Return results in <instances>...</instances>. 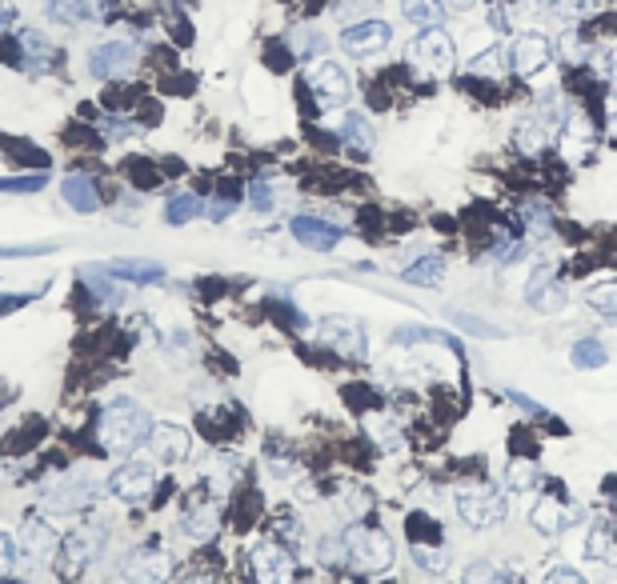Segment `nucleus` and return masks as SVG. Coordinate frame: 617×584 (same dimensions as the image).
<instances>
[{"label": "nucleus", "mask_w": 617, "mask_h": 584, "mask_svg": "<svg viewBox=\"0 0 617 584\" xmlns=\"http://www.w3.org/2000/svg\"><path fill=\"white\" fill-rule=\"evenodd\" d=\"M12 569H16V544H12V537L0 532V576H9Z\"/></svg>", "instance_id": "nucleus-43"}, {"label": "nucleus", "mask_w": 617, "mask_h": 584, "mask_svg": "<svg viewBox=\"0 0 617 584\" xmlns=\"http://www.w3.org/2000/svg\"><path fill=\"white\" fill-rule=\"evenodd\" d=\"M172 573H177V564L160 549H133L121 561V581L125 584H169Z\"/></svg>", "instance_id": "nucleus-10"}, {"label": "nucleus", "mask_w": 617, "mask_h": 584, "mask_svg": "<svg viewBox=\"0 0 617 584\" xmlns=\"http://www.w3.org/2000/svg\"><path fill=\"white\" fill-rule=\"evenodd\" d=\"M57 549H60V540L48 525H41V520L21 525V552L24 557H33V561H48V557H57Z\"/></svg>", "instance_id": "nucleus-23"}, {"label": "nucleus", "mask_w": 617, "mask_h": 584, "mask_svg": "<svg viewBox=\"0 0 617 584\" xmlns=\"http://www.w3.org/2000/svg\"><path fill=\"white\" fill-rule=\"evenodd\" d=\"M366 428H369V437L378 440L381 449H397L401 437H405L397 420H393V416H385V413H369L366 416Z\"/></svg>", "instance_id": "nucleus-30"}, {"label": "nucleus", "mask_w": 617, "mask_h": 584, "mask_svg": "<svg viewBox=\"0 0 617 584\" xmlns=\"http://www.w3.org/2000/svg\"><path fill=\"white\" fill-rule=\"evenodd\" d=\"M609 85L617 89V48H609Z\"/></svg>", "instance_id": "nucleus-49"}, {"label": "nucleus", "mask_w": 617, "mask_h": 584, "mask_svg": "<svg viewBox=\"0 0 617 584\" xmlns=\"http://www.w3.org/2000/svg\"><path fill=\"white\" fill-rule=\"evenodd\" d=\"M549 12L561 16L565 24H582V21H594L597 12H602V0H549Z\"/></svg>", "instance_id": "nucleus-28"}, {"label": "nucleus", "mask_w": 617, "mask_h": 584, "mask_svg": "<svg viewBox=\"0 0 617 584\" xmlns=\"http://www.w3.org/2000/svg\"><path fill=\"white\" fill-rule=\"evenodd\" d=\"M405 60L417 77L425 80H446L453 68H458V45H453V36L437 24V29H422V33L413 36L410 48H405Z\"/></svg>", "instance_id": "nucleus-3"}, {"label": "nucleus", "mask_w": 617, "mask_h": 584, "mask_svg": "<svg viewBox=\"0 0 617 584\" xmlns=\"http://www.w3.org/2000/svg\"><path fill=\"white\" fill-rule=\"evenodd\" d=\"M137 68V48L128 45V41H104L89 53V77L97 80H116V77H128Z\"/></svg>", "instance_id": "nucleus-11"}, {"label": "nucleus", "mask_w": 617, "mask_h": 584, "mask_svg": "<svg viewBox=\"0 0 617 584\" xmlns=\"http://www.w3.org/2000/svg\"><path fill=\"white\" fill-rule=\"evenodd\" d=\"M45 189V177H4L0 180V192H41Z\"/></svg>", "instance_id": "nucleus-40"}, {"label": "nucleus", "mask_w": 617, "mask_h": 584, "mask_svg": "<svg viewBox=\"0 0 617 584\" xmlns=\"http://www.w3.org/2000/svg\"><path fill=\"white\" fill-rule=\"evenodd\" d=\"M529 525L538 528V532H546V537H558L561 528H570V513H565V505H561L558 496H538L534 508H529Z\"/></svg>", "instance_id": "nucleus-24"}, {"label": "nucleus", "mask_w": 617, "mask_h": 584, "mask_svg": "<svg viewBox=\"0 0 617 584\" xmlns=\"http://www.w3.org/2000/svg\"><path fill=\"white\" fill-rule=\"evenodd\" d=\"M145 445H149V452L160 464H181L189 457V449H193V440H189V433L181 425H153Z\"/></svg>", "instance_id": "nucleus-15"}, {"label": "nucleus", "mask_w": 617, "mask_h": 584, "mask_svg": "<svg viewBox=\"0 0 617 584\" xmlns=\"http://www.w3.org/2000/svg\"><path fill=\"white\" fill-rule=\"evenodd\" d=\"M585 557L590 561H614V537H609L606 525H594V532H590V540H585Z\"/></svg>", "instance_id": "nucleus-34"}, {"label": "nucleus", "mask_w": 617, "mask_h": 584, "mask_svg": "<svg viewBox=\"0 0 617 584\" xmlns=\"http://www.w3.org/2000/svg\"><path fill=\"white\" fill-rule=\"evenodd\" d=\"M92 496H97V484H92L89 476L72 472V476H60V481L41 496V505H45V513H53V517H72V513H85V508L92 505Z\"/></svg>", "instance_id": "nucleus-9"}, {"label": "nucleus", "mask_w": 617, "mask_h": 584, "mask_svg": "<svg viewBox=\"0 0 617 584\" xmlns=\"http://www.w3.org/2000/svg\"><path fill=\"white\" fill-rule=\"evenodd\" d=\"M153 469L141 461H128L121 464V469L109 476V488H113V496H121V501H128V505H137V501H149L153 496Z\"/></svg>", "instance_id": "nucleus-13"}, {"label": "nucleus", "mask_w": 617, "mask_h": 584, "mask_svg": "<svg viewBox=\"0 0 617 584\" xmlns=\"http://www.w3.org/2000/svg\"><path fill=\"white\" fill-rule=\"evenodd\" d=\"M181 584H213V576H189V581H181Z\"/></svg>", "instance_id": "nucleus-50"}, {"label": "nucleus", "mask_w": 617, "mask_h": 584, "mask_svg": "<svg viewBox=\"0 0 617 584\" xmlns=\"http://www.w3.org/2000/svg\"><path fill=\"white\" fill-rule=\"evenodd\" d=\"M606 128H609V136L617 141V97L606 104Z\"/></svg>", "instance_id": "nucleus-47"}, {"label": "nucleus", "mask_w": 617, "mask_h": 584, "mask_svg": "<svg viewBox=\"0 0 617 584\" xmlns=\"http://www.w3.org/2000/svg\"><path fill=\"white\" fill-rule=\"evenodd\" d=\"M48 21L60 29H77L85 21H101V0H45Z\"/></svg>", "instance_id": "nucleus-16"}, {"label": "nucleus", "mask_w": 617, "mask_h": 584, "mask_svg": "<svg viewBox=\"0 0 617 584\" xmlns=\"http://www.w3.org/2000/svg\"><path fill=\"white\" fill-rule=\"evenodd\" d=\"M341 540H345V564H354L357 573L378 576V573H389V569H393L397 549H393L389 532H381V528L349 525V528H341Z\"/></svg>", "instance_id": "nucleus-2"}, {"label": "nucleus", "mask_w": 617, "mask_h": 584, "mask_svg": "<svg viewBox=\"0 0 617 584\" xmlns=\"http://www.w3.org/2000/svg\"><path fill=\"white\" fill-rule=\"evenodd\" d=\"M16 48H21V65L29 68V72H45V68L53 65V41H48L41 29H21Z\"/></svg>", "instance_id": "nucleus-21"}, {"label": "nucleus", "mask_w": 617, "mask_h": 584, "mask_svg": "<svg viewBox=\"0 0 617 584\" xmlns=\"http://www.w3.org/2000/svg\"><path fill=\"white\" fill-rule=\"evenodd\" d=\"M104 272H109L113 281H128V284H160L165 281V269H160L157 260H137V257H116Z\"/></svg>", "instance_id": "nucleus-19"}, {"label": "nucleus", "mask_w": 617, "mask_h": 584, "mask_svg": "<svg viewBox=\"0 0 617 584\" xmlns=\"http://www.w3.org/2000/svg\"><path fill=\"white\" fill-rule=\"evenodd\" d=\"M389 41H393V29H389V21H381V16H361V21L345 24L341 36H337L341 53H349V57H357V60H369V57H378V53H385Z\"/></svg>", "instance_id": "nucleus-6"}, {"label": "nucleus", "mask_w": 617, "mask_h": 584, "mask_svg": "<svg viewBox=\"0 0 617 584\" xmlns=\"http://www.w3.org/2000/svg\"><path fill=\"white\" fill-rule=\"evenodd\" d=\"M233 213V204L229 201H213V204H205V216L209 221H225V216Z\"/></svg>", "instance_id": "nucleus-46"}, {"label": "nucleus", "mask_w": 617, "mask_h": 584, "mask_svg": "<svg viewBox=\"0 0 617 584\" xmlns=\"http://www.w3.org/2000/svg\"><path fill=\"white\" fill-rule=\"evenodd\" d=\"M249 204L257 209V213H269V209H277V189L269 184V180H253V184H249Z\"/></svg>", "instance_id": "nucleus-39"}, {"label": "nucleus", "mask_w": 617, "mask_h": 584, "mask_svg": "<svg viewBox=\"0 0 617 584\" xmlns=\"http://www.w3.org/2000/svg\"><path fill=\"white\" fill-rule=\"evenodd\" d=\"M401 277H405L410 284H437L441 277H446V260L422 257V260H413L410 269H401Z\"/></svg>", "instance_id": "nucleus-32"}, {"label": "nucleus", "mask_w": 617, "mask_h": 584, "mask_svg": "<svg viewBox=\"0 0 617 584\" xmlns=\"http://www.w3.org/2000/svg\"><path fill=\"white\" fill-rule=\"evenodd\" d=\"M546 584H585V576L577 569H570V564H553L546 573Z\"/></svg>", "instance_id": "nucleus-41"}, {"label": "nucleus", "mask_w": 617, "mask_h": 584, "mask_svg": "<svg viewBox=\"0 0 617 584\" xmlns=\"http://www.w3.org/2000/svg\"><path fill=\"white\" fill-rule=\"evenodd\" d=\"M337 136H341L345 145L354 148H373V124H369L366 113H341V121H337Z\"/></svg>", "instance_id": "nucleus-27"}, {"label": "nucleus", "mask_w": 617, "mask_h": 584, "mask_svg": "<svg viewBox=\"0 0 617 584\" xmlns=\"http://www.w3.org/2000/svg\"><path fill=\"white\" fill-rule=\"evenodd\" d=\"M60 196L77 209V213H97L101 209V192H97V180L85 177V172H69L65 184H60Z\"/></svg>", "instance_id": "nucleus-25"}, {"label": "nucleus", "mask_w": 617, "mask_h": 584, "mask_svg": "<svg viewBox=\"0 0 617 584\" xmlns=\"http://www.w3.org/2000/svg\"><path fill=\"white\" fill-rule=\"evenodd\" d=\"M509 65H514V77H541L549 65H553V41L538 29H529V33H517L514 45H509Z\"/></svg>", "instance_id": "nucleus-8"}, {"label": "nucleus", "mask_w": 617, "mask_h": 584, "mask_svg": "<svg viewBox=\"0 0 617 584\" xmlns=\"http://www.w3.org/2000/svg\"><path fill=\"white\" fill-rule=\"evenodd\" d=\"M104 549V528L101 525H85L77 528V532H69V537L60 540L57 549V573L65 576V581H77L85 569H89L97 557H101Z\"/></svg>", "instance_id": "nucleus-5"}, {"label": "nucleus", "mask_w": 617, "mask_h": 584, "mask_svg": "<svg viewBox=\"0 0 617 584\" xmlns=\"http://www.w3.org/2000/svg\"><path fill=\"white\" fill-rule=\"evenodd\" d=\"M446 4V12H458V16H465V12H478L485 0H441Z\"/></svg>", "instance_id": "nucleus-44"}, {"label": "nucleus", "mask_w": 617, "mask_h": 584, "mask_svg": "<svg viewBox=\"0 0 617 584\" xmlns=\"http://www.w3.org/2000/svg\"><path fill=\"white\" fill-rule=\"evenodd\" d=\"M453 505H458V517L469 528H493L502 525L509 505H505V493H497L493 484H465L453 493Z\"/></svg>", "instance_id": "nucleus-4"}, {"label": "nucleus", "mask_w": 617, "mask_h": 584, "mask_svg": "<svg viewBox=\"0 0 617 584\" xmlns=\"http://www.w3.org/2000/svg\"><path fill=\"white\" fill-rule=\"evenodd\" d=\"M293 236H298V245L313 248V252H329V248L341 245V228L325 225L317 216H293Z\"/></svg>", "instance_id": "nucleus-17"}, {"label": "nucleus", "mask_w": 617, "mask_h": 584, "mask_svg": "<svg viewBox=\"0 0 617 584\" xmlns=\"http://www.w3.org/2000/svg\"><path fill=\"white\" fill-rule=\"evenodd\" d=\"M573 364L577 369H597V364H606V349L597 340H582V345H573Z\"/></svg>", "instance_id": "nucleus-38"}, {"label": "nucleus", "mask_w": 617, "mask_h": 584, "mask_svg": "<svg viewBox=\"0 0 617 584\" xmlns=\"http://www.w3.org/2000/svg\"><path fill=\"white\" fill-rule=\"evenodd\" d=\"M401 16L410 24H417V29H437L449 12L441 0H401Z\"/></svg>", "instance_id": "nucleus-26"}, {"label": "nucleus", "mask_w": 617, "mask_h": 584, "mask_svg": "<svg viewBox=\"0 0 617 584\" xmlns=\"http://www.w3.org/2000/svg\"><path fill=\"white\" fill-rule=\"evenodd\" d=\"M213 469H217L221 484H233L240 476V469H245V464H240L237 457H217V461H213Z\"/></svg>", "instance_id": "nucleus-42"}, {"label": "nucleus", "mask_w": 617, "mask_h": 584, "mask_svg": "<svg viewBox=\"0 0 617 584\" xmlns=\"http://www.w3.org/2000/svg\"><path fill=\"white\" fill-rule=\"evenodd\" d=\"M585 304L594 308L597 316L606 321H617V281H597L585 289Z\"/></svg>", "instance_id": "nucleus-29"}, {"label": "nucleus", "mask_w": 617, "mask_h": 584, "mask_svg": "<svg viewBox=\"0 0 617 584\" xmlns=\"http://www.w3.org/2000/svg\"><path fill=\"white\" fill-rule=\"evenodd\" d=\"M461 584H505V573L493 561H473L461 576Z\"/></svg>", "instance_id": "nucleus-35"}, {"label": "nucleus", "mask_w": 617, "mask_h": 584, "mask_svg": "<svg viewBox=\"0 0 617 584\" xmlns=\"http://www.w3.org/2000/svg\"><path fill=\"white\" fill-rule=\"evenodd\" d=\"M505 488H509V493H534V488H538V464L514 461L505 469Z\"/></svg>", "instance_id": "nucleus-33"}, {"label": "nucleus", "mask_w": 617, "mask_h": 584, "mask_svg": "<svg viewBox=\"0 0 617 584\" xmlns=\"http://www.w3.org/2000/svg\"><path fill=\"white\" fill-rule=\"evenodd\" d=\"M201 213H205V204L197 201L193 192H177V196H169V204H165V221H169V225H189V221Z\"/></svg>", "instance_id": "nucleus-31"}, {"label": "nucleus", "mask_w": 617, "mask_h": 584, "mask_svg": "<svg viewBox=\"0 0 617 584\" xmlns=\"http://www.w3.org/2000/svg\"><path fill=\"white\" fill-rule=\"evenodd\" d=\"M48 252V245H21V248H0V257H41Z\"/></svg>", "instance_id": "nucleus-45"}, {"label": "nucleus", "mask_w": 617, "mask_h": 584, "mask_svg": "<svg viewBox=\"0 0 617 584\" xmlns=\"http://www.w3.org/2000/svg\"><path fill=\"white\" fill-rule=\"evenodd\" d=\"M177 525H181V532L189 540H209L221 525V505L213 496H193V501L181 508V520H177Z\"/></svg>", "instance_id": "nucleus-14"}, {"label": "nucleus", "mask_w": 617, "mask_h": 584, "mask_svg": "<svg viewBox=\"0 0 617 584\" xmlns=\"http://www.w3.org/2000/svg\"><path fill=\"white\" fill-rule=\"evenodd\" d=\"M249 569L257 584H293V557L277 540H265V544L253 549Z\"/></svg>", "instance_id": "nucleus-12"}, {"label": "nucleus", "mask_w": 617, "mask_h": 584, "mask_svg": "<svg viewBox=\"0 0 617 584\" xmlns=\"http://www.w3.org/2000/svg\"><path fill=\"white\" fill-rule=\"evenodd\" d=\"M293 53L298 57H321L325 53V36L317 29H301V33H293Z\"/></svg>", "instance_id": "nucleus-37"}, {"label": "nucleus", "mask_w": 617, "mask_h": 584, "mask_svg": "<svg viewBox=\"0 0 617 584\" xmlns=\"http://www.w3.org/2000/svg\"><path fill=\"white\" fill-rule=\"evenodd\" d=\"M413 564L429 576H441L449 569V557L441 549H413Z\"/></svg>", "instance_id": "nucleus-36"}, {"label": "nucleus", "mask_w": 617, "mask_h": 584, "mask_svg": "<svg viewBox=\"0 0 617 584\" xmlns=\"http://www.w3.org/2000/svg\"><path fill=\"white\" fill-rule=\"evenodd\" d=\"M509 72H514V65H509V45H490V48H481L478 57H469V77L473 80L502 85Z\"/></svg>", "instance_id": "nucleus-18"}, {"label": "nucleus", "mask_w": 617, "mask_h": 584, "mask_svg": "<svg viewBox=\"0 0 617 584\" xmlns=\"http://www.w3.org/2000/svg\"><path fill=\"white\" fill-rule=\"evenodd\" d=\"M149 408L133 396H113L97 416V440L109 457H128L149 440Z\"/></svg>", "instance_id": "nucleus-1"}, {"label": "nucleus", "mask_w": 617, "mask_h": 584, "mask_svg": "<svg viewBox=\"0 0 617 584\" xmlns=\"http://www.w3.org/2000/svg\"><path fill=\"white\" fill-rule=\"evenodd\" d=\"M308 92H313V101L321 109H345L354 101V80L337 60H317L308 68Z\"/></svg>", "instance_id": "nucleus-7"}, {"label": "nucleus", "mask_w": 617, "mask_h": 584, "mask_svg": "<svg viewBox=\"0 0 617 584\" xmlns=\"http://www.w3.org/2000/svg\"><path fill=\"white\" fill-rule=\"evenodd\" d=\"M12 16H16V12H12L9 4H4V0H0V29H9V24H12Z\"/></svg>", "instance_id": "nucleus-48"}, {"label": "nucleus", "mask_w": 617, "mask_h": 584, "mask_svg": "<svg viewBox=\"0 0 617 584\" xmlns=\"http://www.w3.org/2000/svg\"><path fill=\"white\" fill-rule=\"evenodd\" d=\"M526 296H529V304H538L541 313H553V308L565 304V289L553 284V269H549V265H538V272L529 277Z\"/></svg>", "instance_id": "nucleus-20"}, {"label": "nucleus", "mask_w": 617, "mask_h": 584, "mask_svg": "<svg viewBox=\"0 0 617 584\" xmlns=\"http://www.w3.org/2000/svg\"><path fill=\"white\" fill-rule=\"evenodd\" d=\"M321 328H325V340H329L341 357H349V360L366 357V333H361L354 321H325Z\"/></svg>", "instance_id": "nucleus-22"}]
</instances>
